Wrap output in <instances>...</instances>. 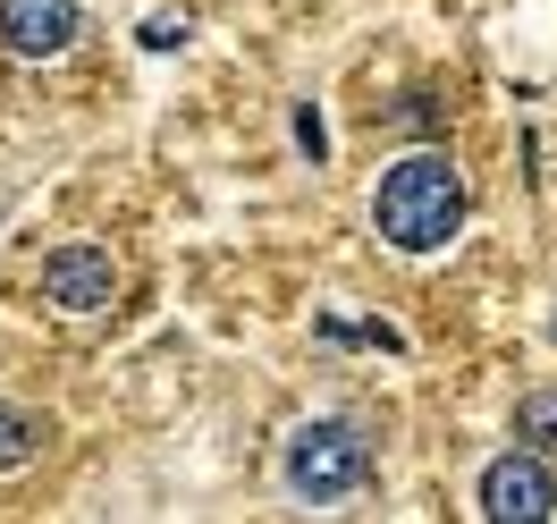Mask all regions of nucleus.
Instances as JSON below:
<instances>
[{
  "instance_id": "nucleus-1",
  "label": "nucleus",
  "mask_w": 557,
  "mask_h": 524,
  "mask_svg": "<svg viewBox=\"0 0 557 524\" xmlns=\"http://www.w3.org/2000/svg\"><path fill=\"white\" fill-rule=\"evenodd\" d=\"M372 229H381V245H397V254H440V245H456V229H465V178H456V161L440 144L397 153L381 170V186H372Z\"/></svg>"
},
{
  "instance_id": "nucleus-5",
  "label": "nucleus",
  "mask_w": 557,
  "mask_h": 524,
  "mask_svg": "<svg viewBox=\"0 0 557 524\" xmlns=\"http://www.w3.org/2000/svg\"><path fill=\"white\" fill-rule=\"evenodd\" d=\"M76 0H0V42L17 51V60H60L76 42Z\"/></svg>"
},
{
  "instance_id": "nucleus-6",
  "label": "nucleus",
  "mask_w": 557,
  "mask_h": 524,
  "mask_svg": "<svg viewBox=\"0 0 557 524\" xmlns=\"http://www.w3.org/2000/svg\"><path fill=\"white\" fill-rule=\"evenodd\" d=\"M42 440H51V423L35 415V406H9L0 398V474H17V465H35Z\"/></svg>"
},
{
  "instance_id": "nucleus-9",
  "label": "nucleus",
  "mask_w": 557,
  "mask_h": 524,
  "mask_svg": "<svg viewBox=\"0 0 557 524\" xmlns=\"http://www.w3.org/2000/svg\"><path fill=\"white\" fill-rule=\"evenodd\" d=\"M296 144H305V153H313V161H321V153H330V127H321V110H313V102L296 110Z\"/></svg>"
},
{
  "instance_id": "nucleus-8",
  "label": "nucleus",
  "mask_w": 557,
  "mask_h": 524,
  "mask_svg": "<svg viewBox=\"0 0 557 524\" xmlns=\"http://www.w3.org/2000/svg\"><path fill=\"white\" fill-rule=\"evenodd\" d=\"M136 42H144V51H177V42H186V17L161 9V17H144V26H136Z\"/></svg>"
},
{
  "instance_id": "nucleus-2",
  "label": "nucleus",
  "mask_w": 557,
  "mask_h": 524,
  "mask_svg": "<svg viewBox=\"0 0 557 524\" xmlns=\"http://www.w3.org/2000/svg\"><path fill=\"white\" fill-rule=\"evenodd\" d=\"M278 483H287V499H305V508H338V499H355V490L372 483V440L338 415L296 423L287 449H278Z\"/></svg>"
},
{
  "instance_id": "nucleus-7",
  "label": "nucleus",
  "mask_w": 557,
  "mask_h": 524,
  "mask_svg": "<svg viewBox=\"0 0 557 524\" xmlns=\"http://www.w3.org/2000/svg\"><path fill=\"white\" fill-rule=\"evenodd\" d=\"M516 440H523V449H557V389L516 398Z\"/></svg>"
},
{
  "instance_id": "nucleus-3",
  "label": "nucleus",
  "mask_w": 557,
  "mask_h": 524,
  "mask_svg": "<svg viewBox=\"0 0 557 524\" xmlns=\"http://www.w3.org/2000/svg\"><path fill=\"white\" fill-rule=\"evenodd\" d=\"M482 516L490 524H541L557 516V474H549V449H507L482 465Z\"/></svg>"
},
{
  "instance_id": "nucleus-4",
  "label": "nucleus",
  "mask_w": 557,
  "mask_h": 524,
  "mask_svg": "<svg viewBox=\"0 0 557 524\" xmlns=\"http://www.w3.org/2000/svg\"><path fill=\"white\" fill-rule=\"evenodd\" d=\"M42 305L51 314H110L119 305V263H110L102 245H51L42 254Z\"/></svg>"
}]
</instances>
